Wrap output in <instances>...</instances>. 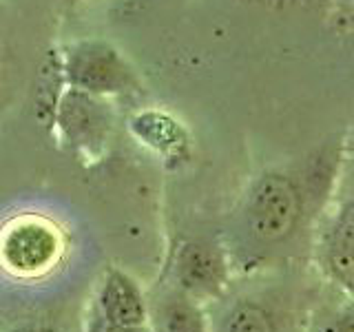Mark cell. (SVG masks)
<instances>
[{
  "label": "cell",
  "mask_w": 354,
  "mask_h": 332,
  "mask_svg": "<svg viewBox=\"0 0 354 332\" xmlns=\"http://www.w3.org/2000/svg\"><path fill=\"white\" fill-rule=\"evenodd\" d=\"M310 195L292 173L272 169L250 182L235 210L228 252L232 266L254 273L288 257L301 237Z\"/></svg>",
  "instance_id": "obj_1"
},
{
  "label": "cell",
  "mask_w": 354,
  "mask_h": 332,
  "mask_svg": "<svg viewBox=\"0 0 354 332\" xmlns=\"http://www.w3.org/2000/svg\"><path fill=\"white\" fill-rule=\"evenodd\" d=\"M324 284H304L283 275L230 284L208 306L210 332H308Z\"/></svg>",
  "instance_id": "obj_2"
},
{
  "label": "cell",
  "mask_w": 354,
  "mask_h": 332,
  "mask_svg": "<svg viewBox=\"0 0 354 332\" xmlns=\"http://www.w3.org/2000/svg\"><path fill=\"white\" fill-rule=\"evenodd\" d=\"M58 62L64 86L102 98L142 93L136 66L106 40H75L62 49Z\"/></svg>",
  "instance_id": "obj_3"
},
{
  "label": "cell",
  "mask_w": 354,
  "mask_h": 332,
  "mask_svg": "<svg viewBox=\"0 0 354 332\" xmlns=\"http://www.w3.org/2000/svg\"><path fill=\"white\" fill-rule=\"evenodd\" d=\"M62 255V230L40 213H18L0 226V266L16 279H40L60 264Z\"/></svg>",
  "instance_id": "obj_4"
},
{
  "label": "cell",
  "mask_w": 354,
  "mask_h": 332,
  "mask_svg": "<svg viewBox=\"0 0 354 332\" xmlns=\"http://www.w3.org/2000/svg\"><path fill=\"white\" fill-rule=\"evenodd\" d=\"M53 131L66 149L86 160L102 158L115 131V109L111 98L64 86L53 111Z\"/></svg>",
  "instance_id": "obj_5"
},
{
  "label": "cell",
  "mask_w": 354,
  "mask_h": 332,
  "mask_svg": "<svg viewBox=\"0 0 354 332\" xmlns=\"http://www.w3.org/2000/svg\"><path fill=\"white\" fill-rule=\"evenodd\" d=\"M232 268L235 266L224 243L206 237L184 239L173 250L166 282L204 306H210L219 302L230 288Z\"/></svg>",
  "instance_id": "obj_6"
},
{
  "label": "cell",
  "mask_w": 354,
  "mask_h": 332,
  "mask_svg": "<svg viewBox=\"0 0 354 332\" xmlns=\"http://www.w3.org/2000/svg\"><path fill=\"white\" fill-rule=\"evenodd\" d=\"M149 295L151 332H210L208 306L186 295L171 282L155 284Z\"/></svg>",
  "instance_id": "obj_7"
},
{
  "label": "cell",
  "mask_w": 354,
  "mask_h": 332,
  "mask_svg": "<svg viewBox=\"0 0 354 332\" xmlns=\"http://www.w3.org/2000/svg\"><path fill=\"white\" fill-rule=\"evenodd\" d=\"M93 308L118 326L144 328L149 321V295L127 270L115 266L102 275Z\"/></svg>",
  "instance_id": "obj_8"
},
{
  "label": "cell",
  "mask_w": 354,
  "mask_h": 332,
  "mask_svg": "<svg viewBox=\"0 0 354 332\" xmlns=\"http://www.w3.org/2000/svg\"><path fill=\"white\" fill-rule=\"evenodd\" d=\"M308 332H354V299L341 288L332 295L321 290Z\"/></svg>",
  "instance_id": "obj_9"
},
{
  "label": "cell",
  "mask_w": 354,
  "mask_h": 332,
  "mask_svg": "<svg viewBox=\"0 0 354 332\" xmlns=\"http://www.w3.org/2000/svg\"><path fill=\"white\" fill-rule=\"evenodd\" d=\"M84 332H142V328H127V326H118L113 321L104 319L102 315L97 313L93 308L91 315L86 319V326H84Z\"/></svg>",
  "instance_id": "obj_10"
},
{
  "label": "cell",
  "mask_w": 354,
  "mask_h": 332,
  "mask_svg": "<svg viewBox=\"0 0 354 332\" xmlns=\"http://www.w3.org/2000/svg\"><path fill=\"white\" fill-rule=\"evenodd\" d=\"M16 332H62L55 324H49V321H31V324L20 326Z\"/></svg>",
  "instance_id": "obj_11"
},
{
  "label": "cell",
  "mask_w": 354,
  "mask_h": 332,
  "mask_svg": "<svg viewBox=\"0 0 354 332\" xmlns=\"http://www.w3.org/2000/svg\"><path fill=\"white\" fill-rule=\"evenodd\" d=\"M142 332H151V330H149V326H144V328H142Z\"/></svg>",
  "instance_id": "obj_12"
},
{
  "label": "cell",
  "mask_w": 354,
  "mask_h": 332,
  "mask_svg": "<svg viewBox=\"0 0 354 332\" xmlns=\"http://www.w3.org/2000/svg\"><path fill=\"white\" fill-rule=\"evenodd\" d=\"M66 3H71V5H73V3H77V0H66Z\"/></svg>",
  "instance_id": "obj_13"
}]
</instances>
